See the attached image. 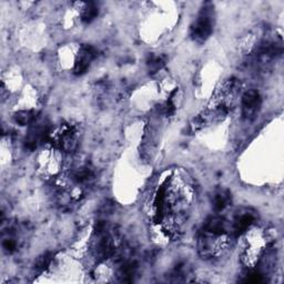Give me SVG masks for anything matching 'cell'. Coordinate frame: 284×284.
Returning a JSON list of instances; mask_svg holds the SVG:
<instances>
[{"mask_svg": "<svg viewBox=\"0 0 284 284\" xmlns=\"http://www.w3.org/2000/svg\"><path fill=\"white\" fill-rule=\"evenodd\" d=\"M53 256L51 253H46L43 257H40L37 262L34 264V270L37 272H43L45 269L48 268V265L51 263Z\"/></svg>", "mask_w": 284, "mask_h": 284, "instance_id": "30bf717a", "label": "cell"}, {"mask_svg": "<svg viewBox=\"0 0 284 284\" xmlns=\"http://www.w3.org/2000/svg\"><path fill=\"white\" fill-rule=\"evenodd\" d=\"M215 28V10L210 3H206L201 8L197 19L190 28V37L194 43L202 44L210 38Z\"/></svg>", "mask_w": 284, "mask_h": 284, "instance_id": "6da1fadb", "label": "cell"}, {"mask_svg": "<svg viewBox=\"0 0 284 284\" xmlns=\"http://www.w3.org/2000/svg\"><path fill=\"white\" fill-rule=\"evenodd\" d=\"M231 194L228 190H219L213 197V208L217 212H221L231 204Z\"/></svg>", "mask_w": 284, "mask_h": 284, "instance_id": "8992f818", "label": "cell"}, {"mask_svg": "<svg viewBox=\"0 0 284 284\" xmlns=\"http://www.w3.org/2000/svg\"><path fill=\"white\" fill-rule=\"evenodd\" d=\"M99 15V8L94 3H85L81 9V20L85 23L92 22Z\"/></svg>", "mask_w": 284, "mask_h": 284, "instance_id": "52a82bcc", "label": "cell"}, {"mask_svg": "<svg viewBox=\"0 0 284 284\" xmlns=\"http://www.w3.org/2000/svg\"><path fill=\"white\" fill-rule=\"evenodd\" d=\"M262 99L257 90H247L243 93L241 99V114L245 121H253L259 115L261 109Z\"/></svg>", "mask_w": 284, "mask_h": 284, "instance_id": "3957f363", "label": "cell"}, {"mask_svg": "<svg viewBox=\"0 0 284 284\" xmlns=\"http://www.w3.org/2000/svg\"><path fill=\"white\" fill-rule=\"evenodd\" d=\"M257 220L256 212L251 210H245L243 212H240L234 218L232 226H231V234L235 238L245 233L246 231L250 229L254 222Z\"/></svg>", "mask_w": 284, "mask_h": 284, "instance_id": "5b68a950", "label": "cell"}, {"mask_svg": "<svg viewBox=\"0 0 284 284\" xmlns=\"http://www.w3.org/2000/svg\"><path fill=\"white\" fill-rule=\"evenodd\" d=\"M167 61V57L163 55H152L148 59V68H149L150 74L153 75L161 70Z\"/></svg>", "mask_w": 284, "mask_h": 284, "instance_id": "9c48e42d", "label": "cell"}, {"mask_svg": "<svg viewBox=\"0 0 284 284\" xmlns=\"http://www.w3.org/2000/svg\"><path fill=\"white\" fill-rule=\"evenodd\" d=\"M3 247L6 252L13 253L17 247V242L14 239H6L3 242Z\"/></svg>", "mask_w": 284, "mask_h": 284, "instance_id": "8fae6325", "label": "cell"}, {"mask_svg": "<svg viewBox=\"0 0 284 284\" xmlns=\"http://www.w3.org/2000/svg\"><path fill=\"white\" fill-rule=\"evenodd\" d=\"M53 142L63 152L71 153L78 147V134L76 129L70 124L63 126L53 134Z\"/></svg>", "mask_w": 284, "mask_h": 284, "instance_id": "7a4b0ae2", "label": "cell"}, {"mask_svg": "<svg viewBox=\"0 0 284 284\" xmlns=\"http://www.w3.org/2000/svg\"><path fill=\"white\" fill-rule=\"evenodd\" d=\"M37 112L33 110H22L17 112L14 116L15 121L20 126H30V124L37 119Z\"/></svg>", "mask_w": 284, "mask_h": 284, "instance_id": "ba28073f", "label": "cell"}, {"mask_svg": "<svg viewBox=\"0 0 284 284\" xmlns=\"http://www.w3.org/2000/svg\"><path fill=\"white\" fill-rule=\"evenodd\" d=\"M97 56L98 51L94 47L89 45L82 46L78 52V57L76 59L74 74L76 76H81L86 74L89 67H90L91 62L97 58Z\"/></svg>", "mask_w": 284, "mask_h": 284, "instance_id": "277c9868", "label": "cell"}]
</instances>
